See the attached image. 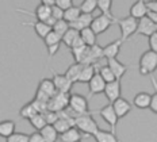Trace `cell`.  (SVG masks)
Here are the masks:
<instances>
[{
	"mask_svg": "<svg viewBox=\"0 0 157 142\" xmlns=\"http://www.w3.org/2000/svg\"><path fill=\"white\" fill-rule=\"evenodd\" d=\"M140 73L142 76L152 75L157 69V52L155 50H148L144 52L141 58H140Z\"/></svg>",
	"mask_w": 157,
	"mask_h": 142,
	"instance_id": "1",
	"label": "cell"
},
{
	"mask_svg": "<svg viewBox=\"0 0 157 142\" xmlns=\"http://www.w3.org/2000/svg\"><path fill=\"white\" fill-rule=\"evenodd\" d=\"M91 114H92V112H87V114H81L75 118V126H77L87 135H94L100 129L99 125L91 117Z\"/></svg>",
	"mask_w": 157,
	"mask_h": 142,
	"instance_id": "2",
	"label": "cell"
},
{
	"mask_svg": "<svg viewBox=\"0 0 157 142\" xmlns=\"http://www.w3.org/2000/svg\"><path fill=\"white\" fill-rule=\"evenodd\" d=\"M117 23H118V26H119L121 38L123 39V42L127 41L132 35L136 34L137 27H138V19L134 18L132 15L126 16V18H122V19H117Z\"/></svg>",
	"mask_w": 157,
	"mask_h": 142,
	"instance_id": "3",
	"label": "cell"
},
{
	"mask_svg": "<svg viewBox=\"0 0 157 142\" xmlns=\"http://www.w3.org/2000/svg\"><path fill=\"white\" fill-rule=\"evenodd\" d=\"M69 99H71V92H61L58 91L54 96L50 98L48 103V108L52 111H61L69 106Z\"/></svg>",
	"mask_w": 157,
	"mask_h": 142,
	"instance_id": "4",
	"label": "cell"
},
{
	"mask_svg": "<svg viewBox=\"0 0 157 142\" xmlns=\"http://www.w3.org/2000/svg\"><path fill=\"white\" fill-rule=\"evenodd\" d=\"M98 114H99L100 117H102L103 119H104V122H106V123L111 127V131H113V133H115V131H117L118 119H119V117L117 115L115 110H114L113 103H109L107 106L102 107L99 111H98Z\"/></svg>",
	"mask_w": 157,
	"mask_h": 142,
	"instance_id": "5",
	"label": "cell"
},
{
	"mask_svg": "<svg viewBox=\"0 0 157 142\" xmlns=\"http://www.w3.org/2000/svg\"><path fill=\"white\" fill-rule=\"evenodd\" d=\"M114 22H117L115 18H113V16H109V15H106V14H102V15L95 16L92 23H91V27H92V30L96 33L98 35H99V34H103L104 31L109 30L110 26L113 25Z\"/></svg>",
	"mask_w": 157,
	"mask_h": 142,
	"instance_id": "6",
	"label": "cell"
},
{
	"mask_svg": "<svg viewBox=\"0 0 157 142\" xmlns=\"http://www.w3.org/2000/svg\"><path fill=\"white\" fill-rule=\"evenodd\" d=\"M69 107L75 112H77V115L91 112L90 108H88V98L83 96V95H78V94H71Z\"/></svg>",
	"mask_w": 157,
	"mask_h": 142,
	"instance_id": "7",
	"label": "cell"
},
{
	"mask_svg": "<svg viewBox=\"0 0 157 142\" xmlns=\"http://www.w3.org/2000/svg\"><path fill=\"white\" fill-rule=\"evenodd\" d=\"M106 84L107 81L100 76L99 73V67H98L96 73L94 75V77L88 81V90H90V95H88V99L92 98L94 95L98 94H104V90H106Z\"/></svg>",
	"mask_w": 157,
	"mask_h": 142,
	"instance_id": "8",
	"label": "cell"
},
{
	"mask_svg": "<svg viewBox=\"0 0 157 142\" xmlns=\"http://www.w3.org/2000/svg\"><path fill=\"white\" fill-rule=\"evenodd\" d=\"M155 31H157V23H155L148 15L138 19V27H137L136 34L144 35V37H150Z\"/></svg>",
	"mask_w": 157,
	"mask_h": 142,
	"instance_id": "9",
	"label": "cell"
},
{
	"mask_svg": "<svg viewBox=\"0 0 157 142\" xmlns=\"http://www.w3.org/2000/svg\"><path fill=\"white\" fill-rule=\"evenodd\" d=\"M121 92H122V87H121V79H115L114 81H110L106 84V90H104V95H106L107 100L110 103H114L118 98H121Z\"/></svg>",
	"mask_w": 157,
	"mask_h": 142,
	"instance_id": "10",
	"label": "cell"
},
{
	"mask_svg": "<svg viewBox=\"0 0 157 142\" xmlns=\"http://www.w3.org/2000/svg\"><path fill=\"white\" fill-rule=\"evenodd\" d=\"M52 75H53V81H54V84H56V87H57L58 91H61V92H71L72 85H73L75 83L72 81L67 75H65V73L64 75L56 73L54 71H52Z\"/></svg>",
	"mask_w": 157,
	"mask_h": 142,
	"instance_id": "11",
	"label": "cell"
},
{
	"mask_svg": "<svg viewBox=\"0 0 157 142\" xmlns=\"http://www.w3.org/2000/svg\"><path fill=\"white\" fill-rule=\"evenodd\" d=\"M16 11H18V12H23V14L34 15L38 21H44V22L52 15V7H49V6H46V4H42V3L37 6V8H35L34 12L27 11V10H21V8H16Z\"/></svg>",
	"mask_w": 157,
	"mask_h": 142,
	"instance_id": "12",
	"label": "cell"
},
{
	"mask_svg": "<svg viewBox=\"0 0 157 142\" xmlns=\"http://www.w3.org/2000/svg\"><path fill=\"white\" fill-rule=\"evenodd\" d=\"M23 26H33V29H34L35 34L38 35L41 39H44L46 35L53 30V27L52 26H49L46 22L44 21H37V22H23L22 23Z\"/></svg>",
	"mask_w": 157,
	"mask_h": 142,
	"instance_id": "13",
	"label": "cell"
},
{
	"mask_svg": "<svg viewBox=\"0 0 157 142\" xmlns=\"http://www.w3.org/2000/svg\"><path fill=\"white\" fill-rule=\"evenodd\" d=\"M113 106H114V110H115L117 115L119 117V119L123 118V117H126L133 108L132 103H130L129 100H126V99H123V98H118L117 100L113 103Z\"/></svg>",
	"mask_w": 157,
	"mask_h": 142,
	"instance_id": "14",
	"label": "cell"
},
{
	"mask_svg": "<svg viewBox=\"0 0 157 142\" xmlns=\"http://www.w3.org/2000/svg\"><path fill=\"white\" fill-rule=\"evenodd\" d=\"M81 138H83V131L77 126H72L65 133L60 134L58 140L63 142H77V141H81Z\"/></svg>",
	"mask_w": 157,
	"mask_h": 142,
	"instance_id": "15",
	"label": "cell"
},
{
	"mask_svg": "<svg viewBox=\"0 0 157 142\" xmlns=\"http://www.w3.org/2000/svg\"><path fill=\"white\" fill-rule=\"evenodd\" d=\"M148 11L149 8H148V4H146V0H137L130 7V15L137 19H141L144 16H146Z\"/></svg>",
	"mask_w": 157,
	"mask_h": 142,
	"instance_id": "16",
	"label": "cell"
},
{
	"mask_svg": "<svg viewBox=\"0 0 157 142\" xmlns=\"http://www.w3.org/2000/svg\"><path fill=\"white\" fill-rule=\"evenodd\" d=\"M123 39L119 38L117 41L111 42V44L103 46V53H104V58H117L118 54L121 52V48H122Z\"/></svg>",
	"mask_w": 157,
	"mask_h": 142,
	"instance_id": "17",
	"label": "cell"
},
{
	"mask_svg": "<svg viewBox=\"0 0 157 142\" xmlns=\"http://www.w3.org/2000/svg\"><path fill=\"white\" fill-rule=\"evenodd\" d=\"M98 67H99V64H86L81 69L80 75H78V79H77V83H87L91 80V79L94 77V75L98 71Z\"/></svg>",
	"mask_w": 157,
	"mask_h": 142,
	"instance_id": "18",
	"label": "cell"
},
{
	"mask_svg": "<svg viewBox=\"0 0 157 142\" xmlns=\"http://www.w3.org/2000/svg\"><path fill=\"white\" fill-rule=\"evenodd\" d=\"M94 18H95V16H94L92 14H87V12H83V14L78 16L77 21L69 23V26H71V27H73V29H76V30H78V31H81L83 29L90 27L91 23H92V21H94Z\"/></svg>",
	"mask_w": 157,
	"mask_h": 142,
	"instance_id": "19",
	"label": "cell"
},
{
	"mask_svg": "<svg viewBox=\"0 0 157 142\" xmlns=\"http://www.w3.org/2000/svg\"><path fill=\"white\" fill-rule=\"evenodd\" d=\"M107 65L111 68V71L114 72L117 79H122V76L127 72L129 67L125 64H122L121 61H118L117 58H107Z\"/></svg>",
	"mask_w": 157,
	"mask_h": 142,
	"instance_id": "20",
	"label": "cell"
},
{
	"mask_svg": "<svg viewBox=\"0 0 157 142\" xmlns=\"http://www.w3.org/2000/svg\"><path fill=\"white\" fill-rule=\"evenodd\" d=\"M150 100H152V95L148 92H140L133 99V104L140 110H145L150 107Z\"/></svg>",
	"mask_w": 157,
	"mask_h": 142,
	"instance_id": "21",
	"label": "cell"
},
{
	"mask_svg": "<svg viewBox=\"0 0 157 142\" xmlns=\"http://www.w3.org/2000/svg\"><path fill=\"white\" fill-rule=\"evenodd\" d=\"M39 131L44 135L45 142H56L60 138V133H58L57 129L54 127V125H52V123H48L46 126H44Z\"/></svg>",
	"mask_w": 157,
	"mask_h": 142,
	"instance_id": "22",
	"label": "cell"
},
{
	"mask_svg": "<svg viewBox=\"0 0 157 142\" xmlns=\"http://www.w3.org/2000/svg\"><path fill=\"white\" fill-rule=\"evenodd\" d=\"M38 90H41L42 92H45V94H48L49 96H54L58 92L57 90V87H56V84H54V81H53V79H42L41 83H39V85H38Z\"/></svg>",
	"mask_w": 157,
	"mask_h": 142,
	"instance_id": "23",
	"label": "cell"
},
{
	"mask_svg": "<svg viewBox=\"0 0 157 142\" xmlns=\"http://www.w3.org/2000/svg\"><path fill=\"white\" fill-rule=\"evenodd\" d=\"M92 137H94V140L96 142H118V138H117L115 133L102 130V129H99V130H98Z\"/></svg>",
	"mask_w": 157,
	"mask_h": 142,
	"instance_id": "24",
	"label": "cell"
},
{
	"mask_svg": "<svg viewBox=\"0 0 157 142\" xmlns=\"http://www.w3.org/2000/svg\"><path fill=\"white\" fill-rule=\"evenodd\" d=\"M53 125H54V127L57 129L58 133L63 134L68 130V129L75 126V118H58Z\"/></svg>",
	"mask_w": 157,
	"mask_h": 142,
	"instance_id": "25",
	"label": "cell"
},
{
	"mask_svg": "<svg viewBox=\"0 0 157 142\" xmlns=\"http://www.w3.org/2000/svg\"><path fill=\"white\" fill-rule=\"evenodd\" d=\"M15 131V122L11 119L2 121L0 122V137L2 138H8L10 135Z\"/></svg>",
	"mask_w": 157,
	"mask_h": 142,
	"instance_id": "26",
	"label": "cell"
},
{
	"mask_svg": "<svg viewBox=\"0 0 157 142\" xmlns=\"http://www.w3.org/2000/svg\"><path fill=\"white\" fill-rule=\"evenodd\" d=\"M81 14H83V11H81L80 6H72V7H69L68 10H65L64 11V19L67 22H75L78 19V16H80Z\"/></svg>",
	"mask_w": 157,
	"mask_h": 142,
	"instance_id": "27",
	"label": "cell"
},
{
	"mask_svg": "<svg viewBox=\"0 0 157 142\" xmlns=\"http://www.w3.org/2000/svg\"><path fill=\"white\" fill-rule=\"evenodd\" d=\"M78 35H80V31L76 30V29H73V27H69V30H68L63 35V41H61V42H63V44L71 50V48H72V45H73L75 39H76Z\"/></svg>",
	"mask_w": 157,
	"mask_h": 142,
	"instance_id": "28",
	"label": "cell"
},
{
	"mask_svg": "<svg viewBox=\"0 0 157 142\" xmlns=\"http://www.w3.org/2000/svg\"><path fill=\"white\" fill-rule=\"evenodd\" d=\"M80 35H81V38H83V41L86 42V44L88 46H92L96 44V37H98V34L92 30V27H86V29H83V30L80 31Z\"/></svg>",
	"mask_w": 157,
	"mask_h": 142,
	"instance_id": "29",
	"label": "cell"
},
{
	"mask_svg": "<svg viewBox=\"0 0 157 142\" xmlns=\"http://www.w3.org/2000/svg\"><path fill=\"white\" fill-rule=\"evenodd\" d=\"M83 67H84V64H81V62H75V64H72L71 67H68V69L65 71V75H67L73 83H77L78 75H80Z\"/></svg>",
	"mask_w": 157,
	"mask_h": 142,
	"instance_id": "30",
	"label": "cell"
},
{
	"mask_svg": "<svg viewBox=\"0 0 157 142\" xmlns=\"http://www.w3.org/2000/svg\"><path fill=\"white\" fill-rule=\"evenodd\" d=\"M38 110L35 108V106L33 104V102H29L27 104H25L23 107L21 108V111H19V115H21L23 119H27V121H30L34 115H37L38 114Z\"/></svg>",
	"mask_w": 157,
	"mask_h": 142,
	"instance_id": "31",
	"label": "cell"
},
{
	"mask_svg": "<svg viewBox=\"0 0 157 142\" xmlns=\"http://www.w3.org/2000/svg\"><path fill=\"white\" fill-rule=\"evenodd\" d=\"M29 122H30V125L35 129V130H41L42 127L48 125V122H46V119H45V117H44L42 112H38L37 115H34Z\"/></svg>",
	"mask_w": 157,
	"mask_h": 142,
	"instance_id": "32",
	"label": "cell"
},
{
	"mask_svg": "<svg viewBox=\"0 0 157 142\" xmlns=\"http://www.w3.org/2000/svg\"><path fill=\"white\" fill-rule=\"evenodd\" d=\"M111 7H113V0H98V8L100 10V12L114 18L113 12H111Z\"/></svg>",
	"mask_w": 157,
	"mask_h": 142,
	"instance_id": "33",
	"label": "cell"
},
{
	"mask_svg": "<svg viewBox=\"0 0 157 142\" xmlns=\"http://www.w3.org/2000/svg\"><path fill=\"white\" fill-rule=\"evenodd\" d=\"M69 22H67L65 19H58L57 22H56V25L53 26V30L56 31V33H58V34L63 37V35L67 33L68 30H69Z\"/></svg>",
	"mask_w": 157,
	"mask_h": 142,
	"instance_id": "34",
	"label": "cell"
},
{
	"mask_svg": "<svg viewBox=\"0 0 157 142\" xmlns=\"http://www.w3.org/2000/svg\"><path fill=\"white\" fill-rule=\"evenodd\" d=\"M99 73L100 76L106 80L107 83H110V81H114L115 80V75H114V72L111 71V68L109 67V65H103V67H99Z\"/></svg>",
	"mask_w": 157,
	"mask_h": 142,
	"instance_id": "35",
	"label": "cell"
},
{
	"mask_svg": "<svg viewBox=\"0 0 157 142\" xmlns=\"http://www.w3.org/2000/svg\"><path fill=\"white\" fill-rule=\"evenodd\" d=\"M80 8L83 12L92 14L95 10L98 8V0H83V3L80 4Z\"/></svg>",
	"mask_w": 157,
	"mask_h": 142,
	"instance_id": "36",
	"label": "cell"
},
{
	"mask_svg": "<svg viewBox=\"0 0 157 142\" xmlns=\"http://www.w3.org/2000/svg\"><path fill=\"white\" fill-rule=\"evenodd\" d=\"M61 41H63V37H61L58 33H56L54 30H52V31L46 35V37L44 38V42H45V45H46V46L54 45V44H60Z\"/></svg>",
	"mask_w": 157,
	"mask_h": 142,
	"instance_id": "37",
	"label": "cell"
},
{
	"mask_svg": "<svg viewBox=\"0 0 157 142\" xmlns=\"http://www.w3.org/2000/svg\"><path fill=\"white\" fill-rule=\"evenodd\" d=\"M7 142H30V135L25 133H12L8 138H6Z\"/></svg>",
	"mask_w": 157,
	"mask_h": 142,
	"instance_id": "38",
	"label": "cell"
},
{
	"mask_svg": "<svg viewBox=\"0 0 157 142\" xmlns=\"http://www.w3.org/2000/svg\"><path fill=\"white\" fill-rule=\"evenodd\" d=\"M152 84H153V87H155V94L152 95V100H150V111L152 112H155V114H157V81H156V79L153 77L152 79Z\"/></svg>",
	"mask_w": 157,
	"mask_h": 142,
	"instance_id": "39",
	"label": "cell"
},
{
	"mask_svg": "<svg viewBox=\"0 0 157 142\" xmlns=\"http://www.w3.org/2000/svg\"><path fill=\"white\" fill-rule=\"evenodd\" d=\"M42 114H44V117H45V119H46L48 123H52V125H53L54 122L58 119V114H57V112H56V111H52V110H49V108H48L46 111L42 112Z\"/></svg>",
	"mask_w": 157,
	"mask_h": 142,
	"instance_id": "40",
	"label": "cell"
},
{
	"mask_svg": "<svg viewBox=\"0 0 157 142\" xmlns=\"http://www.w3.org/2000/svg\"><path fill=\"white\" fill-rule=\"evenodd\" d=\"M64 11L65 10H63L61 7H58L57 4L52 6V16H54L56 19H64Z\"/></svg>",
	"mask_w": 157,
	"mask_h": 142,
	"instance_id": "41",
	"label": "cell"
},
{
	"mask_svg": "<svg viewBox=\"0 0 157 142\" xmlns=\"http://www.w3.org/2000/svg\"><path fill=\"white\" fill-rule=\"evenodd\" d=\"M34 99H37V100H42V102H46V103H49V100H50V96H49L48 94H45V92H42L41 90H37Z\"/></svg>",
	"mask_w": 157,
	"mask_h": 142,
	"instance_id": "42",
	"label": "cell"
},
{
	"mask_svg": "<svg viewBox=\"0 0 157 142\" xmlns=\"http://www.w3.org/2000/svg\"><path fill=\"white\" fill-rule=\"evenodd\" d=\"M61 44V42H60ZM60 44H54V45H49L46 46V49H48V54H49V57H54L56 54H57V52H58V49H60Z\"/></svg>",
	"mask_w": 157,
	"mask_h": 142,
	"instance_id": "43",
	"label": "cell"
},
{
	"mask_svg": "<svg viewBox=\"0 0 157 142\" xmlns=\"http://www.w3.org/2000/svg\"><path fill=\"white\" fill-rule=\"evenodd\" d=\"M56 4L63 10H68L73 6V0H56Z\"/></svg>",
	"mask_w": 157,
	"mask_h": 142,
	"instance_id": "44",
	"label": "cell"
},
{
	"mask_svg": "<svg viewBox=\"0 0 157 142\" xmlns=\"http://www.w3.org/2000/svg\"><path fill=\"white\" fill-rule=\"evenodd\" d=\"M30 142H45V138L41 134V131L37 130L35 133L30 134Z\"/></svg>",
	"mask_w": 157,
	"mask_h": 142,
	"instance_id": "45",
	"label": "cell"
},
{
	"mask_svg": "<svg viewBox=\"0 0 157 142\" xmlns=\"http://www.w3.org/2000/svg\"><path fill=\"white\" fill-rule=\"evenodd\" d=\"M149 48L152 49V50L157 52V31H155L149 37Z\"/></svg>",
	"mask_w": 157,
	"mask_h": 142,
	"instance_id": "46",
	"label": "cell"
},
{
	"mask_svg": "<svg viewBox=\"0 0 157 142\" xmlns=\"http://www.w3.org/2000/svg\"><path fill=\"white\" fill-rule=\"evenodd\" d=\"M146 4H148V8L150 10V11L157 12V0H148Z\"/></svg>",
	"mask_w": 157,
	"mask_h": 142,
	"instance_id": "47",
	"label": "cell"
},
{
	"mask_svg": "<svg viewBox=\"0 0 157 142\" xmlns=\"http://www.w3.org/2000/svg\"><path fill=\"white\" fill-rule=\"evenodd\" d=\"M45 22H46L49 26H52V27H53V26L56 25V22H57V19H56L54 16H52V15H50V16H49V18L46 19V21H45Z\"/></svg>",
	"mask_w": 157,
	"mask_h": 142,
	"instance_id": "48",
	"label": "cell"
},
{
	"mask_svg": "<svg viewBox=\"0 0 157 142\" xmlns=\"http://www.w3.org/2000/svg\"><path fill=\"white\" fill-rule=\"evenodd\" d=\"M148 16H149V18L152 19V21L155 22V23H157V12L150 11V10H149V11H148Z\"/></svg>",
	"mask_w": 157,
	"mask_h": 142,
	"instance_id": "49",
	"label": "cell"
},
{
	"mask_svg": "<svg viewBox=\"0 0 157 142\" xmlns=\"http://www.w3.org/2000/svg\"><path fill=\"white\" fill-rule=\"evenodd\" d=\"M41 3H42V4L49 6V7H52V6L56 4V0H41Z\"/></svg>",
	"mask_w": 157,
	"mask_h": 142,
	"instance_id": "50",
	"label": "cell"
}]
</instances>
